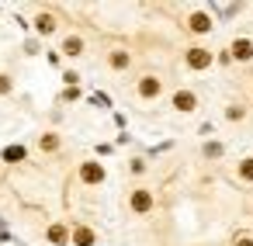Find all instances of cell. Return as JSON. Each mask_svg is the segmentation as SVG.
I'll use <instances>...</instances> for the list:
<instances>
[{
  "label": "cell",
  "mask_w": 253,
  "mask_h": 246,
  "mask_svg": "<svg viewBox=\"0 0 253 246\" xmlns=\"http://www.w3.org/2000/svg\"><path fill=\"white\" fill-rule=\"evenodd\" d=\"M229 59H239V63L253 59V42H250V39H236L232 49H229Z\"/></svg>",
  "instance_id": "obj_1"
},
{
  "label": "cell",
  "mask_w": 253,
  "mask_h": 246,
  "mask_svg": "<svg viewBox=\"0 0 253 246\" xmlns=\"http://www.w3.org/2000/svg\"><path fill=\"white\" fill-rule=\"evenodd\" d=\"M187 66L191 70H208L211 66V52L208 49H187Z\"/></svg>",
  "instance_id": "obj_2"
},
{
  "label": "cell",
  "mask_w": 253,
  "mask_h": 246,
  "mask_svg": "<svg viewBox=\"0 0 253 246\" xmlns=\"http://www.w3.org/2000/svg\"><path fill=\"white\" fill-rule=\"evenodd\" d=\"M80 177H84L87 184H101V180H104V166L90 160V163H84V166H80Z\"/></svg>",
  "instance_id": "obj_3"
},
{
  "label": "cell",
  "mask_w": 253,
  "mask_h": 246,
  "mask_svg": "<svg viewBox=\"0 0 253 246\" xmlns=\"http://www.w3.org/2000/svg\"><path fill=\"white\" fill-rule=\"evenodd\" d=\"M173 108H177V111H194V108H198V97H194L191 90H177V94H173Z\"/></svg>",
  "instance_id": "obj_4"
},
{
  "label": "cell",
  "mask_w": 253,
  "mask_h": 246,
  "mask_svg": "<svg viewBox=\"0 0 253 246\" xmlns=\"http://www.w3.org/2000/svg\"><path fill=\"white\" fill-rule=\"evenodd\" d=\"M149 208H153V194H149V191H132V211L142 215V211H149Z\"/></svg>",
  "instance_id": "obj_5"
},
{
  "label": "cell",
  "mask_w": 253,
  "mask_h": 246,
  "mask_svg": "<svg viewBox=\"0 0 253 246\" xmlns=\"http://www.w3.org/2000/svg\"><path fill=\"white\" fill-rule=\"evenodd\" d=\"M187 28H191V32H198V35H205V32H211V18L198 11V14H191V21H187Z\"/></svg>",
  "instance_id": "obj_6"
},
{
  "label": "cell",
  "mask_w": 253,
  "mask_h": 246,
  "mask_svg": "<svg viewBox=\"0 0 253 246\" xmlns=\"http://www.w3.org/2000/svg\"><path fill=\"white\" fill-rule=\"evenodd\" d=\"M94 229H87V225H77L73 229V246H94Z\"/></svg>",
  "instance_id": "obj_7"
},
{
  "label": "cell",
  "mask_w": 253,
  "mask_h": 246,
  "mask_svg": "<svg viewBox=\"0 0 253 246\" xmlns=\"http://www.w3.org/2000/svg\"><path fill=\"white\" fill-rule=\"evenodd\" d=\"M35 32H39V35H52V32H56V18H52V14H39V18H35Z\"/></svg>",
  "instance_id": "obj_8"
},
{
  "label": "cell",
  "mask_w": 253,
  "mask_h": 246,
  "mask_svg": "<svg viewBox=\"0 0 253 246\" xmlns=\"http://www.w3.org/2000/svg\"><path fill=\"white\" fill-rule=\"evenodd\" d=\"M139 94H142V97H156V94H160V80H156V77H142V80H139Z\"/></svg>",
  "instance_id": "obj_9"
},
{
  "label": "cell",
  "mask_w": 253,
  "mask_h": 246,
  "mask_svg": "<svg viewBox=\"0 0 253 246\" xmlns=\"http://www.w3.org/2000/svg\"><path fill=\"white\" fill-rule=\"evenodd\" d=\"M63 52H66V56H84V39L70 35V39L63 42Z\"/></svg>",
  "instance_id": "obj_10"
},
{
  "label": "cell",
  "mask_w": 253,
  "mask_h": 246,
  "mask_svg": "<svg viewBox=\"0 0 253 246\" xmlns=\"http://www.w3.org/2000/svg\"><path fill=\"white\" fill-rule=\"evenodd\" d=\"M66 239H70L66 225H49V243H52V246H63Z\"/></svg>",
  "instance_id": "obj_11"
},
{
  "label": "cell",
  "mask_w": 253,
  "mask_h": 246,
  "mask_svg": "<svg viewBox=\"0 0 253 246\" xmlns=\"http://www.w3.org/2000/svg\"><path fill=\"white\" fill-rule=\"evenodd\" d=\"M108 63H111V70H125V66H128V52H122V49H118V52H111V56H108Z\"/></svg>",
  "instance_id": "obj_12"
},
{
  "label": "cell",
  "mask_w": 253,
  "mask_h": 246,
  "mask_svg": "<svg viewBox=\"0 0 253 246\" xmlns=\"http://www.w3.org/2000/svg\"><path fill=\"white\" fill-rule=\"evenodd\" d=\"M42 149H45V153H56V149H59V135H56V132H45V135H42Z\"/></svg>",
  "instance_id": "obj_13"
},
{
  "label": "cell",
  "mask_w": 253,
  "mask_h": 246,
  "mask_svg": "<svg viewBox=\"0 0 253 246\" xmlns=\"http://www.w3.org/2000/svg\"><path fill=\"white\" fill-rule=\"evenodd\" d=\"M222 153H225V146H222V142H205V156H208V160H218Z\"/></svg>",
  "instance_id": "obj_14"
},
{
  "label": "cell",
  "mask_w": 253,
  "mask_h": 246,
  "mask_svg": "<svg viewBox=\"0 0 253 246\" xmlns=\"http://www.w3.org/2000/svg\"><path fill=\"white\" fill-rule=\"evenodd\" d=\"M4 160H7V163H14V160H25V149H21V146H7V149H4Z\"/></svg>",
  "instance_id": "obj_15"
},
{
  "label": "cell",
  "mask_w": 253,
  "mask_h": 246,
  "mask_svg": "<svg viewBox=\"0 0 253 246\" xmlns=\"http://www.w3.org/2000/svg\"><path fill=\"white\" fill-rule=\"evenodd\" d=\"M239 177L243 180H253V160H243L239 163Z\"/></svg>",
  "instance_id": "obj_16"
},
{
  "label": "cell",
  "mask_w": 253,
  "mask_h": 246,
  "mask_svg": "<svg viewBox=\"0 0 253 246\" xmlns=\"http://www.w3.org/2000/svg\"><path fill=\"white\" fill-rule=\"evenodd\" d=\"M243 115H246V111H243V108H239V104H232V108H229V111H225V118H229V122H239V118H243Z\"/></svg>",
  "instance_id": "obj_17"
},
{
  "label": "cell",
  "mask_w": 253,
  "mask_h": 246,
  "mask_svg": "<svg viewBox=\"0 0 253 246\" xmlns=\"http://www.w3.org/2000/svg\"><path fill=\"white\" fill-rule=\"evenodd\" d=\"M11 87H14V83H11V77L0 73V94H11Z\"/></svg>",
  "instance_id": "obj_18"
},
{
  "label": "cell",
  "mask_w": 253,
  "mask_h": 246,
  "mask_svg": "<svg viewBox=\"0 0 253 246\" xmlns=\"http://www.w3.org/2000/svg\"><path fill=\"white\" fill-rule=\"evenodd\" d=\"M236 246H253V239H250V236H239V239H236Z\"/></svg>",
  "instance_id": "obj_19"
}]
</instances>
